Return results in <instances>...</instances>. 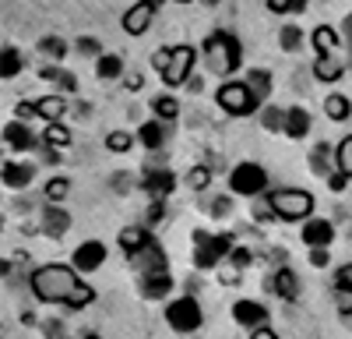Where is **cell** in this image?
Instances as JSON below:
<instances>
[{"mask_svg":"<svg viewBox=\"0 0 352 339\" xmlns=\"http://www.w3.org/2000/svg\"><path fill=\"white\" fill-rule=\"evenodd\" d=\"M152 113H155V121H176L180 117V103H176L173 96H155L152 99Z\"/></svg>","mask_w":352,"mask_h":339,"instance_id":"30","label":"cell"},{"mask_svg":"<svg viewBox=\"0 0 352 339\" xmlns=\"http://www.w3.org/2000/svg\"><path fill=\"white\" fill-rule=\"evenodd\" d=\"M187 89H190V92H201V89H204V81H201V78H190V81H187Z\"/></svg>","mask_w":352,"mask_h":339,"instance_id":"56","label":"cell"},{"mask_svg":"<svg viewBox=\"0 0 352 339\" xmlns=\"http://www.w3.org/2000/svg\"><path fill=\"white\" fill-rule=\"evenodd\" d=\"M39 156H43V163H50V166H53V163H60V156H56V149H53V145H46V141H43Z\"/></svg>","mask_w":352,"mask_h":339,"instance_id":"53","label":"cell"},{"mask_svg":"<svg viewBox=\"0 0 352 339\" xmlns=\"http://www.w3.org/2000/svg\"><path fill=\"white\" fill-rule=\"evenodd\" d=\"M282 134H285V138H292V141L307 138V134H310V113H307L303 106L285 110V131H282Z\"/></svg>","mask_w":352,"mask_h":339,"instance_id":"21","label":"cell"},{"mask_svg":"<svg viewBox=\"0 0 352 339\" xmlns=\"http://www.w3.org/2000/svg\"><path fill=\"white\" fill-rule=\"evenodd\" d=\"M102 262H106V244L102 240H85L71 254V265L78 272H96V269H102Z\"/></svg>","mask_w":352,"mask_h":339,"instance_id":"11","label":"cell"},{"mask_svg":"<svg viewBox=\"0 0 352 339\" xmlns=\"http://www.w3.org/2000/svg\"><path fill=\"white\" fill-rule=\"evenodd\" d=\"M166 322H169L173 332H180V336L197 332L201 322H204V311H201L197 297H194V294H184V297L169 300V307H166Z\"/></svg>","mask_w":352,"mask_h":339,"instance_id":"5","label":"cell"},{"mask_svg":"<svg viewBox=\"0 0 352 339\" xmlns=\"http://www.w3.org/2000/svg\"><path fill=\"white\" fill-rule=\"evenodd\" d=\"M243 81H247V85H250V89L257 92V99L272 92V74H268V71H261V68H254V71H250V74H247Z\"/></svg>","mask_w":352,"mask_h":339,"instance_id":"36","label":"cell"},{"mask_svg":"<svg viewBox=\"0 0 352 339\" xmlns=\"http://www.w3.org/2000/svg\"><path fill=\"white\" fill-rule=\"evenodd\" d=\"M169 61H173V46H159V50L152 53V68H155L159 74H166V68H169Z\"/></svg>","mask_w":352,"mask_h":339,"instance_id":"44","label":"cell"},{"mask_svg":"<svg viewBox=\"0 0 352 339\" xmlns=\"http://www.w3.org/2000/svg\"><path fill=\"white\" fill-rule=\"evenodd\" d=\"M264 187H268V170H264L261 163H240V166H232V174H229V191L232 194L261 198Z\"/></svg>","mask_w":352,"mask_h":339,"instance_id":"7","label":"cell"},{"mask_svg":"<svg viewBox=\"0 0 352 339\" xmlns=\"http://www.w3.org/2000/svg\"><path fill=\"white\" fill-rule=\"evenodd\" d=\"M32 181H36V166L32 163H14V159L4 163V187L21 191V187H28Z\"/></svg>","mask_w":352,"mask_h":339,"instance_id":"18","label":"cell"},{"mask_svg":"<svg viewBox=\"0 0 352 339\" xmlns=\"http://www.w3.org/2000/svg\"><path fill=\"white\" fill-rule=\"evenodd\" d=\"M96 74L102 81H116V78H124V56H116V53H102L99 61H96Z\"/></svg>","mask_w":352,"mask_h":339,"instance_id":"27","label":"cell"},{"mask_svg":"<svg viewBox=\"0 0 352 339\" xmlns=\"http://www.w3.org/2000/svg\"><path fill=\"white\" fill-rule=\"evenodd\" d=\"M250 212H254V219H257V223L272 219V216H275V209H272V198H254V209H250Z\"/></svg>","mask_w":352,"mask_h":339,"instance_id":"43","label":"cell"},{"mask_svg":"<svg viewBox=\"0 0 352 339\" xmlns=\"http://www.w3.org/2000/svg\"><path fill=\"white\" fill-rule=\"evenodd\" d=\"M60 339H71V336H60Z\"/></svg>","mask_w":352,"mask_h":339,"instance_id":"62","label":"cell"},{"mask_svg":"<svg viewBox=\"0 0 352 339\" xmlns=\"http://www.w3.org/2000/svg\"><path fill=\"white\" fill-rule=\"evenodd\" d=\"M18 71H21V53L8 46V50H4V68H0V74H4V78L11 81V78H14Z\"/></svg>","mask_w":352,"mask_h":339,"instance_id":"41","label":"cell"},{"mask_svg":"<svg viewBox=\"0 0 352 339\" xmlns=\"http://www.w3.org/2000/svg\"><path fill=\"white\" fill-rule=\"evenodd\" d=\"M176 4H190V0H176Z\"/></svg>","mask_w":352,"mask_h":339,"instance_id":"60","label":"cell"},{"mask_svg":"<svg viewBox=\"0 0 352 339\" xmlns=\"http://www.w3.org/2000/svg\"><path fill=\"white\" fill-rule=\"evenodd\" d=\"M144 4H152V8H155V11H159V8H162V4H166V0H144Z\"/></svg>","mask_w":352,"mask_h":339,"instance_id":"58","label":"cell"},{"mask_svg":"<svg viewBox=\"0 0 352 339\" xmlns=\"http://www.w3.org/2000/svg\"><path fill=\"white\" fill-rule=\"evenodd\" d=\"M268 11L272 14H303L307 11V0H268Z\"/></svg>","mask_w":352,"mask_h":339,"instance_id":"39","label":"cell"},{"mask_svg":"<svg viewBox=\"0 0 352 339\" xmlns=\"http://www.w3.org/2000/svg\"><path fill=\"white\" fill-rule=\"evenodd\" d=\"M278 46H282L285 53H296V50L303 46V32H300L296 25H282V28H278Z\"/></svg>","mask_w":352,"mask_h":339,"instance_id":"34","label":"cell"},{"mask_svg":"<svg viewBox=\"0 0 352 339\" xmlns=\"http://www.w3.org/2000/svg\"><path fill=\"white\" fill-rule=\"evenodd\" d=\"M328 159H331V149L320 141V145H314L310 149V174H317V177H331L335 170H328Z\"/></svg>","mask_w":352,"mask_h":339,"instance_id":"29","label":"cell"},{"mask_svg":"<svg viewBox=\"0 0 352 339\" xmlns=\"http://www.w3.org/2000/svg\"><path fill=\"white\" fill-rule=\"evenodd\" d=\"M342 74H345V64H342L338 53H324V56H317V61H314V78H317V81L331 85V81H338Z\"/></svg>","mask_w":352,"mask_h":339,"instance_id":"20","label":"cell"},{"mask_svg":"<svg viewBox=\"0 0 352 339\" xmlns=\"http://www.w3.org/2000/svg\"><path fill=\"white\" fill-rule=\"evenodd\" d=\"M335 304L342 315H352V290H335Z\"/></svg>","mask_w":352,"mask_h":339,"instance_id":"48","label":"cell"},{"mask_svg":"<svg viewBox=\"0 0 352 339\" xmlns=\"http://www.w3.org/2000/svg\"><path fill=\"white\" fill-rule=\"evenodd\" d=\"M212 177H215V170H208V166H194L190 174H187V187H194V191H204L212 184Z\"/></svg>","mask_w":352,"mask_h":339,"instance_id":"38","label":"cell"},{"mask_svg":"<svg viewBox=\"0 0 352 339\" xmlns=\"http://www.w3.org/2000/svg\"><path fill=\"white\" fill-rule=\"evenodd\" d=\"M215 103L229 113V117H250L261 99H257V92L250 89L247 81H226L222 89L215 92Z\"/></svg>","mask_w":352,"mask_h":339,"instance_id":"6","label":"cell"},{"mask_svg":"<svg viewBox=\"0 0 352 339\" xmlns=\"http://www.w3.org/2000/svg\"><path fill=\"white\" fill-rule=\"evenodd\" d=\"M232 247H236V237L232 234H208V230H197L194 234V265L197 269H215L222 265Z\"/></svg>","mask_w":352,"mask_h":339,"instance_id":"3","label":"cell"},{"mask_svg":"<svg viewBox=\"0 0 352 339\" xmlns=\"http://www.w3.org/2000/svg\"><path fill=\"white\" fill-rule=\"evenodd\" d=\"M39 78H43V81H56V89H60V92H74V89H78V74L56 68V64L39 68Z\"/></svg>","mask_w":352,"mask_h":339,"instance_id":"24","label":"cell"},{"mask_svg":"<svg viewBox=\"0 0 352 339\" xmlns=\"http://www.w3.org/2000/svg\"><path fill=\"white\" fill-rule=\"evenodd\" d=\"M310 43H314L317 56H324V53H338V32H335L331 25H317V28H314V36H310Z\"/></svg>","mask_w":352,"mask_h":339,"instance_id":"25","label":"cell"},{"mask_svg":"<svg viewBox=\"0 0 352 339\" xmlns=\"http://www.w3.org/2000/svg\"><path fill=\"white\" fill-rule=\"evenodd\" d=\"M43 198L50 205H64V198H71V181L67 177H50L43 187Z\"/></svg>","mask_w":352,"mask_h":339,"instance_id":"28","label":"cell"},{"mask_svg":"<svg viewBox=\"0 0 352 339\" xmlns=\"http://www.w3.org/2000/svg\"><path fill=\"white\" fill-rule=\"evenodd\" d=\"M335 290H352V262L335 272Z\"/></svg>","mask_w":352,"mask_h":339,"instance_id":"47","label":"cell"},{"mask_svg":"<svg viewBox=\"0 0 352 339\" xmlns=\"http://www.w3.org/2000/svg\"><path fill=\"white\" fill-rule=\"evenodd\" d=\"M349 181H352V177H345L342 170H335V174L328 177V187H331V191H345V184H349Z\"/></svg>","mask_w":352,"mask_h":339,"instance_id":"51","label":"cell"},{"mask_svg":"<svg viewBox=\"0 0 352 339\" xmlns=\"http://www.w3.org/2000/svg\"><path fill=\"white\" fill-rule=\"evenodd\" d=\"M194 61H197V50L194 46H187V43H180V46H173V61H169V68H166V74H162V81L166 85H187L194 74Z\"/></svg>","mask_w":352,"mask_h":339,"instance_id":"8","label":"cell"},{"mask_svg":"<svg viewBox=\"0 0 352 339\" xmlns=\"http://www.w3.org/2000/svg\"><path fill=\"white\" fill-rule=\"evenodd\" d=\"M28 287H32V297L43 304H64L71 311L85 307L96 300V290L81 282V272L74 265H39L32 276H28Z\"/></svg>","mask_w":352,"mask_h":339,"instance_id":"1","label":"cell"},{"mask_svg":"<svg viewBox=\"0 0 352 339\" xmlns=\"http://www.w3.org/2000/svg\"><path fill=\"white\" fill-rule=\"evenodd\" d=\"M134 141H138V134H131V131H109L106 134V149L116 152V156H124V152L134 149Z\"/></svg>","mask_w":352,"mask_h":339,"instance_id":"32","label":"cell"},{"mask_svg":"<svg viewBox=\"0 0 352 339\" xmlns=\"http://www.w3.org/2000/svg\"><path fill=\"white\" fill-rule=\"evenodd\" d=\"M162 216H166V209H162V202H152V205H148V216H144V219H148V226H152V223H159Z\"/></svg>","mask_w":352,"mask_h":339,"instance_id":"52","label":"cell"},{"mask_svg":"<svg viewBox=\"0 0 352 339\" xmlns=\"http://www.w3.org/2000/svg\"><path fill=\"white\" fill-rule=\"evenodd\" d=\"M324 113H328V117H331L335 124H342V121L349 117V113H352V103H349L342 92H331V96L324 99Z\"/></svg>","mask_w":352,"mask_h":339,"instance_id":"31","label":"cell"},{"mask_svg":"<svg viewBox=\"0 0 352 339\" xmlns=\"http://www.w3.org/2000/svg\"><path fill=\"white\" fill-rule=\"evenodd\" d=\"M134 262V269L141 272V276H155V272H166V254H162V247H159V240H152L148 247H144L138 258H131Z\"/></svg>","mask_w":352,"mask_h":339,"instance_id":"17","label":"cell"},{"mask_svg":"<svg viewBox=\"0 0 352 339\" xmlns=\"http://www.w3.org/2000/svg\"><path fill=\"white\" fill-rule=\"evenodd\" d=\"M14 113H18V121H25V124H28V121L36 117V103H18V106H14Z\"/></svg>","mask_w":352,"mask_h":339,"instance_id":"50","label":"cell"},{"mask_svg":"<svg viewBox=\"0 0 352 339\" xmlns=\"http://www.w3.org/2000/svg\"><path fill=\"white\" fill-rule=\"evenodd\" d=\"M85 339H99V336H85Z\"/></svg>","mask_w":352,"mask_h":339,"instance_id":"61","label":"cell"},{"mask_svg":"<svg viewBox=\"0 0 352 339\" xmlns=\"http://www.w3.org/2000/svg\"><path fill=\"white\" fill-rule=\"evenodd\" d=\"M64 113H67V99L64 96H43V99H36V117H43L46 124H60Z\"/></svg>","mask_w":352,"mask_h":339,"instance_id":"23","label":"cell"},{"mask_svg":"<svg viewBox=\"0 0 352 339\" xmlns=\"http://www.w3.org/2000/svg\"><path fill=\"white\" fill-rule=\"evenodd\" d=\"M141 297L144 300H162L169 290H173V279H169V272H155V276H141Z\"/></svg>","mask_w":352,"mask_h":339,"instance_id":"22","label":"cell"},{"mask_svg":"<svg viewBox=\"0 0 352 339\" xmlns=\"http://www.w3.org/2000/svg\"><path fill=\"white\" fill-rule=\"evenodd\" d=\"M232 212V198H226V194H215L212 202H208V216L212 219H226Z\"/></svg>","mask_w":352,"mask_h":339,"instance_id":"42","label":"cell"},{"mask_svg":"<svg viewBox=\"0 0 352 339\" xmlns=\"http://www.w3.org/2000/svg\"><path fill=\"white\" fill-rule=\"evenodd\" d=\"M39 50H43L46 56H53V61H64V56H67V43H64V39H56V36L39 39Z\"/></svg>","mask_w":352,"mask_h":339,"instance_id":"40","label":"cell"},{"mask_svg":"<svg viewBox=\"0 0 352 339\" xmlns=\"http://www.w3.org/2000/svg\"><path fill=\"white\" fill-rule=\"evenodd\" d=\"M138 141H141L144 149H162V141H166L162 121H144V124L138 127Z\"/></svg>","mask_w":352,"mask_h":339,"instance_id":"26","label":"cell"},{"mask_svg":"<svg viewBox=\"0 0 352 339\" xmlns=\"http://www.w3.org/2000/svg\"><path fill=\"white\" fill-rule=\"evenodd\" d=\"M201 4H208V8H215V4H219V0H201Z\"/></svg>","mask_w":352,"mask_h":339,"instance_id":"59","label":"cell"},{"mask_svg":"<svg viewBox=\"0 0 352 339\" xmlns=\"http://www.w3.org/2000/svg\"><path fill=\"white\" fill-rule=\"evenodd\" d=\"M36 131L28 127L25 121H11V124H4V145L11 149V152H28V149H36Z\"/></svg>","mask_w":352,"mask_h":339,"instance_id":"14","label":"cell"},{"mask_svg":"<svg viewBox=\"0 0 352 339\" xmlns=\"http://www.w3.org/2000/svg\"><path fill=\"white\" fill-rule=\"evenodd\" d=\"M264 290H272L275 297H282V300H296L300 297V276H296V269H289V265H282V269H275L268 279H264Z\"/></svg>","mask_w":352,"mask_h":339,"instance_id":"9","label":"cell"},{"mask_svg":"<svg viewBox=\"0 0 352 339\" xmlns=\"http://www.w3.org/2000/svg\"><path fill=\"white\" fill-rule=\"evenodd\" d=\"M335 170H342L345 177H352V134H345L335 149Z\"/></svg>","mask_w":352,"mask_h":339,"instance_id":"33","label":"cell"},{"mask_svg":"<svg viewBox=\"0 0 352 339\" xmlns=\"http://www.w3.org/2000/svg\"><path fill=\"white\" fill-rule=\"evenodd\" d=\"M229 262H232V269H240V272H243V269H247V265L254 262V254H250L247 247H232V254H229Z\"/></svg>","mask_w":352,"mask_h":339,"instance_id":"45","label":"cell"},{"mask_svg":"<svg viewBox=\"0 0 352 339\" xmlns=\"http://www.w3.org/2000/svg\"><path fill=\"white\" fill-rule=\"evenodd\" d=\"M232 322L250 329V332H257V329L268 325V307H264L261 300H236V304H232Z\"/></svg>","mask_w":352,"mask_h":339,"instance_id":"10","label":"cell"},{"mask_svg":"<svg viewBox=\"0 0 352 339\" xmlns=\"http://www.w3.org/2000/svg\"><path fill=\"white\" fill-rule=\"evenodd\" d=\"M250 339H282L275 329H268V325H264V329H257V332H250Z\"/></svg>","mask_w":352,"mask_h":339,"instance_id":"54","label":"cell"},{"mask_svg":"<svg viewBox=\"0 0 352 339\" xmlns=\"http://www.w3.org/2000/svg\"><path fill=\"white\" fill-rule=\"evenodd\" d=\"M176 187V177L169 174V170H148V174L141 177V191L152 198V202H166V198L173 194Z\"/></svg>","mask_w":352,"mask_h":339,"instance_id":"12","label":"cell"},{"mask_svg":"<svg viewBox=\"0 0 352 339\" xmlns=\"http://www.w3.org/2000/svg\"><path fill=\"white\" fill-rule=\"evenodd\" d=\"M328 262H331L328 247H314V251H310V265H314V269H324Z\"/></svg>","mask_w":352,"mask_h":339,"instance_id":"49","label":"cell"},{"mask_svg":"<svg viewBox=\"0 0 352 339\" xmlns=\"http://www.w3.org/2000/svg\"><path fill=\"white\" fill-rule=\"evenodd\" d=\"M74 50H78L81 56H102V50H99V43H96V39H88V36H81V39L74 43Z\"/></svg>","mask_w":352,"mask_h":339,"instance_id":"46","label":"cell"},{"mask_svg":"<svg viewBox=\"0 0 352 339\" xmlns=\"http://www.w3.org/2000/svg\"><path fill=\"white\" fill-rule=\"evenodd\" d=\"M116 244H120V251L127 254V258H138V254L152 244V234L144 230V226H127V230L116 237Z\"/></svg>","mask_w":352,"mask_h":339,"instance_id":"19","label":"cell"},{"mask_svg":"<svg viewBox=\"0 0 352 339\" xmlns=\"http://www.w3.org/2000/svg\"><path fill=\"white\" fill-rule=\"evenodd\" d=\"M152 18H155V8L152 4H144V0H138L134 8H127L124 11V32H131V36H144L152 28Z\"/></svg>","mask_w":352,"mask_h":339,"instance_id":"13","label":"cell"},{"mask_svg":"<svg viewBox=\"0 0 352 339\" xmlns=\"http://www.w3.org/2000/svg\"><path fill=\"white\" fill-rule=\"evenodd\" d=\"M268 198H272L275 216L285 219V223H296V219H310L314 216V194L303 191V187H278Z\"/></svg>","mask_w":352,"mask_h":339,"instance_id":"4","label":"cell"},{"mask_svg":"<svg viewBox=\"0 0 352 339\" xmlns=\"http://www.w3.org/2000/svg\"><path fill=\"white\" fill-rule=\"evenodd\" d=\"M201 53H204V64H208V71L219 74V78H229L232 71L240 68V61H243L240 39L229 36V32H212V36H204Z\"/></svg>","mask_w":352,"mask_h":339,"instance_id":"2","label":"cell"},{"mask_svg":"<svg viewBox=\"0 0 352 339\" xmlns=\"http://www.w3.org/2000/svg\"><path fill=\"white\" fill-rule=\"evenodd\" d=\"M127 89H131V92H138V89H141V74H138V71H131V74H127Z\"/></svg>","mask_w":352,"mask_h":339,"instance_id":"55","label":"cell"},{"mask_svg":"<svg viewBox=\"0 0 352 339\" xmlns=\"http://www.w3.org/2000/svg\"><path fill=\"white\" fill-rule=\"evenodd\" d=\"M261 124H264V131H285V110H278V106H264Z\"/></svg>","mask_w":352,"mask_h":339,"instance_id":"37","label":"cell"},{"mask_svg":"<svg viewBox=\"0 0 352 339\" xmlns=\"http://www.w3.org/2000/svg\"><path fill=\"white\" fill-rule=\"evenodd\" d=\"M43 234H50V237H64L67 230H71V212L64 209V205H43Z\"/></svg>","mask_w":352,"mask_h":339,"instance_id":"15","label":"cell"},{"mask_svg":"<svg viewBox=\"0 0 352 339\" xmlns=\"http://www.w3.org/2000/svg\"><path fill=\"white\" fill-rule=\"evenodd\" d=\"M345 36H349V50H352V14L345 18Z\"/></svg>","mask_w":352,"mask_h":339,"instance_id":"57","label":"cell"},{"mask_svg":"<svg viewBox=\"0 0 352 339\" xmlns=\"http://www.w3.org/2000/svg\"><path fill=\"white\" fill-rule=\"evenodd\" d=\"M43 141H46V145H53V149H67L71 145V131L64 124H46Z\"/></svg>","mask_w":352,"mask_h":339,"instance_id":"35","label":"cell"},{"mask_svg":"<svg viewBox=\"0 0 352 339\" xmlns=\"http://www.w3.org/2000/svg\"><path fill=\"white\" fill-rule=\"evenodd\" d=\"M303 244L314 251V247H328L331 240H335V226L328 223V219H307V226H303Z\"/></svg>","mask_w":352,"mask_h":339,"instance_id":"16","label":"cell"}]
</instances>
